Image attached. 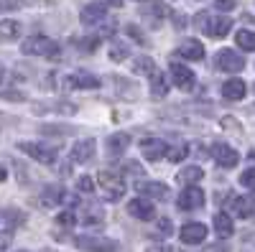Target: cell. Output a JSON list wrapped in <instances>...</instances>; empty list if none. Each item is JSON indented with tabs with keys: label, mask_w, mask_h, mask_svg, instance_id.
<instances>
[{
	"label": "cell",
	"mask_w": 255,
	"mask_h": 252,
	"mask_svg": "<svg viewBox=\"0 0 255 252\" xmlns=\"http://www.w3.org/2000/svg\"><path fill=\"white\" fill-rule=\"evenodd\" d=\"M153 69H156V64H153V59H148V56H138L135 64H133L135 74H151Z\"/></svg>",
	"instance_id": "29"
},
{
	"label": "cell",
	"mask_w": 255,
	"mask_h": 252,
	"mask_svg": "<svg viewBox=\"0 0 255 252\" xmlns=\"http://www.w3.org/2000/svg\"><path fill=\"white\" fill-rule=\"evenodd\" d=\"M18 33H20V26L15 20H0V38L10 41V38H18Z\"/></svg>",
	"instance_id": "24"
},
{
	"label": "cell",
	"mask_w": 255,
	"mask_h": 252,
	"mask_svg": "<svg viewBox=\"0 0 255 252\" xmlns=\"http://www.w3.org/2000/svg\"><path fill=\"white\" fill-rule=\"evenodd\" d=\"M128 145H130V135L128 133H115L108 138V153L110 156H123L128 151Z\"/></svg>",
	"instance_id": "21"
},
{
	"label": "cell",
	"mask_w": 255,
	"mask_h": 252,
	"mask_svg": "<svg viewBox=\"0 0 255 252\" xmlns=\"http://www.w3.org/2000/svg\"><path fill=\"white\" fill-rule=\"evenodd\" d=\"M158 232H161L163 237H168V235L174 232V229H171V222H168V219H158Z\"/></svg>",
	"instance_id": "35"
},
{
	"label": "cell",
	"mask_w": 255,
	"mask_h": 252,
	"mask_svg": "<svg viewBox=\"0 0 255 252\" xmlns=\"http://www.w3.org/2000/svg\"><path fill=\"white\" fill-rule=\"evenodd\" d=\"M230 209H232V214H238L240 219H248L255 212V201H253V196H235Z\"/></svg>",
	"instance_id": "19"
},
{
	"label": "cell",
	"mask_w": 255,
	"mask_h": 252,
	"mask_svg": "<svg viewBox=\"0 0 255 252\" xmlns=\"http://www.w3.org/2000/svg\"><path fill=\"white\" fill-rule=\"evenodd\" d=\"M128 33H130V36L138 41V44H143V36H140V31H138V28H133V26H130V28H128Z\"/></svg>",
	"instance_id": "38"
},
{
	"label": "cell",
	"mask_w": 255,
	"mask_h": 252,
	"mask_svg": "<svg viewBox=\"0 0 255 252\" xmlns=\"http://www.w3.org/2000/svg\"><path fill=\"white\" fill-rule=\"evenodd\" d=\"M92 156H95V140H92V138L79 140V143L72 145V161H74V163H87Z\"/></svg>",
	"instance_id": "16"
},
{
	"label": "cell",
	"mask_w": 255,
	"mask_h": 252,
	"mask_svg": "<svg viewBox=\"0 0 255 252\" xmlns=\"http://www.w3.org/2000/svg\"><path fill=\"white\" fill-rule=\"evenodd\" d=\"M166 151H168V145L161 138H143L140 140V153L145 161H161V158H166Z\"/></svg>",
	"instance_id": "9"
},
{
	"label": "cell",
	"mask_w": 255,
	"mask_h": 252,
	"mask_svg": "<svg viewBox=\"0 0 255 252\" xmlns=\"http://www.w3.org/2000/svg\"><path fill=\"white\" fill-rule=\"evenodd\" d=\"M128 54H130V49H128V44H123V41H113L110 44V59L113 61H125Z\"/></svg>",
	"instance_id": "27"
},
{
	"label": "cell",
	"mask_w": 255,
	"mask_h": 252,
	"mask_svg": "<svg viewBox=\"0 0 255 252\" xmlns=\"http://www.w3.org/2000/svg\"><path fill=\"white\" fill-rule=\"evenodd\" d=\"M61 196H64V191H61L59 186H49L46 191L41 194V201H44L46 206H56V204L61 201Z\"/></svg>",
	"instance_id": "26"
},
{
	"label": "cell",
	"mask_w": 255,
	"mask_h": 252,
	"mask_svg": "<svg viewBox=\"0 0 255 252\" xmlns=\"http://www.w3.org/2000/svg\"><path fill=\"white\" fill-rule=\"evenodd\" d=\"M10 242H13V232L10 229H3V232H0V250L10 247Z\"/></svg>",
	"instance_id": "34"
},
{
	"label": "cell",
	"mask_w": 255,
	"mask_h": 252,
	"mask_svg": "<svg viewBox=\"0 0 255 252\" xmlns=\"http://www.w3.org/2000/svg\"><path fill=\"white\" fill-rule=\"evenodd\" d=\"M20 3H23V0H13V5H20Z\"/></svg>",
	"instance_id": "41"
},
{
	"label": "cell",
	"mask_w": 255,
	"mask_h": 252,
	"mask_svg": "<svg viewBox=\"0 0 255 252\" xmlns=\"http://www.w3.org/2000/svg\"><path fill=\"white\" fill-rule=\"evenodd\" d=\"M215 64L220 72H230V74H238L245 69V61L238 51H230V49H222L217 56H215Z\"/></svg>",
	"instance_id": "3"
},
{
	"label": "cell",
	"mask_w": 255,
	"mask_h": 252,
	"mask_svg": "<svg viewBox=\"0 0 255 252\" xmlns=\"http://www.w3.org/2000/svg\"><path fill=\"white\" fill-rule=\"evenodd\" d=\"M202 176H204V171H202L199 166H184L181 171L176 173V181L184 183V186H189V183H197Z\"/></svg>",
	"instance_id": "22"
},
{
	"label": "cell",
	"mask_w": 255,
	"mask_h": 252,
	"mask_svg": "<svg viewBox=\"0 0 255 252\" xmlns=\"http://www.w3.org/2000/svg\"><path fill=\"white\" fill-rule=\"evenodd\" d=\"M230 28H232V20H230V18H225V15L212 18V15H209L202 31H204L207 36H212V38H222V36L230 33Z\"/></svg>",
	"instance_id": "12"
},
{
	"label": "cell",
	"mask_w": 255,
	"mask_h": 252,
	"mask_svg": "<svg viewBox=\"0 0 255 252\" xmlns=\"http://www.w3.org/2000/svg\"><path fill=\"white\" fill-rule=\"evenodd\" d=\"M240 183L248 188V191H255V168H248V171H243Z\"/></svg>",
	"instance_id": "32"
},
{
	"label": "cell",
	"mask_w": 255,
	"mask_h": 252,
	"mask_svg": "<svg viewBox=\"0 0 255 252\" xmlns=\"http://www.w3.org/2000/svg\"><path fill=\"white\" fill-rule=\"evenodd\" d=\"M128 214L135 217V219H143V222H151L156 217V206L148 196H138V199L128 201Z\"/></svg>",
	"instance_id": "5"
},
{
	"label": "cell",
	"mask_w": 255,
	"mask_h": 252,
	"mask_svg": "<svg viewBox=\"0 0 255 252\" xmlns=\"http://www.w3.org/2000/svg\"><path fill=\"white\" fill-rule=\"evenodd\" d=\"M20 51L28 54V56H56L59 46L46 36H31V38H26L23 44H20Z\"/></svg>",
	"instance_id": "2"
},
{
	"label": "cell",
	"mask_w": 255,
	"mask_h": 252,
	"mask_svg": "<svg viewBox=\"0 0 255 252\" xmlns=\"http://www.w3.org/2000/svg\"><path fill=\"white\" fill-rule=\"evenodd\" d=\"M105 219V214H102V209L100 206H84V224H100Z\"/></svg>",
	"instance_id": "28"
},
{
	"label": "cell",
	"mask_w": 255,
	"mask_h": 252,
	"mask_svg": "<svg viewBox=\"0 0 255 252\" xmlns=\"http://www.w3.org/2000/svg\"><path fill=\"white\" fill-rule=\"evenodd\" d=\"M97 181L102 186V191H105V199L108 201H118L123 194H125V183H123V176L118 171H100L97 173Z\"/></svg>",
	"instance_id": "1"
},
{
	"label": "cell",
	"mask_w": 255,
	"mask_h": 252,
	"mask_svg": "<svg viewBox=\"0 0 255 252\" xmlns=\"http://www.w3.org/2000/svg\"><path fill=\"white\" fill-rule=\"evenodd\" d=\"M235 3H238V0H215L217 10H232V8H235Z\"/></svg>",
	"instance_id": "36"
},
{
	"label": "cell",
	"mask_w": 255,
	"mask_h": 252,
	"mask_svg": "<svg viewBox=\"0 0 255 252\" xmlns=\"http://www.w3.org/2000/svg\"><path fill=\"white\" fill-rule=\"evenodd\" d=\"M204 206V191L199 186L189 183L184 191L179 194V209H184V212H189V209H199Z\"/></svg>",
	"instance_id": "10"
},
{
	"label": "cell",
	"mask_w": 255,
	"mask_h": 252,
	"mask_svg": "<svg viewBox=\"0 0 255 252\" xmlns=\"http://www.w3.org/2000/svg\"><path fill=\"white\" fill-rule=\"evenodd\" d=\"M133 188H138V191H140L143 196H148V199H166V196H168V188H166V183H161V181H143V183H138V186H133Z\"/></svg>",
	"instance_id": "17"
},
{
	"label": "cell",
	"mask_w": 255,
	"mask_h": 252,
	"mask_svg": "<svg viewBox=\"0 0 255 252\" xmlns=\"http://www.w3.org/2000/svg\"><path fill=\"white\" fill-rule=\"evenodd\" d=\"M77 247L84 252H115L118 245L108 237H92V235H82L77 237Z\"/></svg>",
	"instance_id": "4"
},
{
	"label": "cell",
	"mask_w": 255,
	"mask_h": 252,
	"mask_svg": "<svg viewBox=\"0 0 255 252\" xmlns=\"http://www.w3.org/2000/svg\"><path fill=\"white\" fill-rule=\"evenodd\" d=\"M166 92H168L166 77H163L158 69H153V72H151V94H153V97H166Z\"/></svg>",
	"instance_id": "23"
},
{
	"label": "cell",
	"mask_w": 255,
	"mask_h": 252,
	"mask_svg": "<svg viewBox=\"0 0 255 252\" xmlns=\"http://www.w3.org/2000/svg\"><path fill=\"white\" fill-rule=\"evenodd\" d=\"M20 151L31 158H36L38 163H46V166H51L56 161V151L51 145H44V143H20Z\"/></svg>",
	"instance_id": "6"
},
{
	"label": "cell",
	"mask_w": 255,
	"mask_h": 252,
	"mask_svg": "<svg viewBox=\"0 0 255 252\" xmlns=\"http://www.w3.org/2000/svg\"><path fill=\"white\" fill-rule=\"evenodd\" d=\"M77 188H79L82 194H92V191H95L92 176H87V173H84V176H79V178H77Z\"/></svg>",
	"instance_id": "31"
},
{
	"label": "cell",
	"mask_w": 255,
	"mask_h": 252,
	"mask_svg": "<svg viewBox=\"0 0 255 252\" xmlns=\"http://www.w3.org/2000/svg\"><path fill=\"white\" fill-rule=\"evenodd\" d=\"M110 3H113V5H123V0H110Z\"/></svg>",
	"instance_id": "40"
},
{
	"label": "cell",
	"mask_w": 255,
	"mask_h": 252,
	"mask_svg": "<svg viewBox=\"0 0 255 252\" xmlns=\"http://www.w3.org/2000/svg\"><path fill=\"white\" fill-rule=\"evenodd\" d=\"M125 173H135V176H140L143 171H140V166H138L135 161H128V163H125Z\"/></svg>",
	"instance_id": "37"
},
{
	"label": "cell",
	"mask_w": 255,
	"mask_h": 252,
	"mask_svg": "<svg viewBox=\"0 0 255 252\" xmlns=\"http://www.w3.org/2000/svg\"><path fill=\"white\" fill-rule=\"evenodd\" d=\"M176 54L181 59H189V61H202L204 59V46L199 44L197 38H189V41H184V44L176 49Z\"/></svg>",
	"instance_id": "15"
},
{
	"label": "cell",
	"mask_w": 255,
	"mask_h": 252,
	"mask_svg": "<svg viewBox=\"0 0 255 252\" xmlns=\"http://www.w3.org/2000/svg\"><path fill=\"white\" fill-rule=\"evenodd\" d=\"M168 72H171V79H174V84L179 89H184V92H189V89H194V84H197V77H194V72H191L189 67H184V64H174L168 67Z\"/></svg>",
	"instance_id": "8"
},
{
	"label": "cell",
	"mask_w": 255,
	"mask_h": 252,
	"mask_svg": "<svg viewBox=\"0 0 255 252\" xmlns=\"http://www.w3.org/2000/svg\"><path fill=\"white\" fill-rule=\"evenodd\" d=\"M0 181H5V166H0Z\"/></svg>",
	"instance_id": "39"
},
{
	"label": "cell",
	"mask_w": 255,
	"mask_h": 252,
	"mask_svg": "<svg viewBox=\"0 0 255 252\" xmlns=\"http://www.w3.org/2000/svg\"><path fill=\"white\" fill-rule=\"evenodd\" d=\"M212 224H215L217 237H222V240H227V237L235 235V224H232L230 214H225V212H217V214H215V219H212Z\"/></svg>",
	"instance_id": "18"
},
{
	"label": "cell",
	"mask_w": 255,
	"mask_h": 252,
	"mask_svg": "<svg viewBox=\"0 0 255 252\" xmlns=\"http://www.w3.org/2000/svg\"><path fill=\"white\" fill-rule=\"evenodd\" d=\"M67 87H79V89H97L100 87V79L95 74H74V77H67Z\"/></svg>",
	"instance_id": "20"
},
{
	"label": "cell",
	"mask_w": 255,
	"mask_h": 252,
	"mask_svg": "<svg viewBox=\"0 0 255 252\" xmlns=\"http://www.w3.org/2000/svg\"><path fill=\"white\" fill-rule=\"evenodd\" d=\"M56 222H59L61 227H72V224L77 222V217H74V212H61V214L56 217Z\"/></svg>",
	"instance_id": "33"
},
{
	"label": "cell",
	"mask_w": 255,
	"mask_h": 252,
	"mask_svg": "<svg viewBox=\"0 0 255 252\" xmlns=\"http://www.w3.org/2000/svg\"><path fill=\"white\" fill-rule=\"evenodd\" d=\"M209 153H212V158L217 161V166H222V168H235L238 161H240L238 151L230 148L227 143H215V145L209 148Z\"/></svg>",
	"instance_id": "7"
},
{
	"label": "cell",
	"mask_w": 255,
	"mask_h": 252,
	"mask_svg": "<svg viewBox=\"0 0 255 252\" xmlns=\"http://www.w3.org/2000/svg\"><path fill=\"white\" fill-rule=\"evenodd\" d=\"M166 156H168V161L179 163V161H184V158L189 156V145H176V148H168Z\"/></svg>",
	"instance_id": "30"
},
{
	"label": "cell",
	"mask_w": 255,
	"mask_h": 252,
	"mask_svg": "<svg viewBox=\"0 0 255 252\" xmlns=\"http://www.w3.org/2000/svg\"><path fill=\"white\" fill-rule=\"evenodd\" d=\"M179 237H181L184 245H199V242L207 240V227H204L202 222H189V224L181 227Z\"/></svg>",
	"instance_id": "11"
},
{
	"label": "cell",
	"mask_w": 255,
	"mask_h": 252,
	"mask_svg": "<svg viewBox=\"0 0 255 252\" xmlns=\"http://www.w3.org/2000/svg\"><path fill=\"white\" fill-rule=\"evenodd\" d=\"M235 41L243 51H255V33L253 31H238Z\"/></svg>",
	"instance_id": "25"
},
{
	"label": "cell",
	"mask_w": 255,
	"mask_h": 252,
	"mask_svg": "<svg viewBox=\"0 0 255 252\" xmlns=\"http://www.w3.org/2000/svg\"><path fill=\"white\" fill-rule=\"evenodd\" d=\"M245 92H248V84L243 82V79H227L225 84H222V97L225 99H230V102H238V99H243L245 97Z\"/></svg>",
	"instance_id": "14"
},
{
	"label": "cell",
	"mask_w": 255,
	"mask_h": 252,
	"mask_svg": "<svg viewBox=\"0 0 255 252\" xmlns=\"http://www.w3.org/2000/svg\"><path fill=\"white\" fill-rule=\"evenodd\" d=\"M108 18V5L105 3H87L82 10V23L84 26H97Z\"/></svg>",
	"instance_id": "13"
}]
</instances>
